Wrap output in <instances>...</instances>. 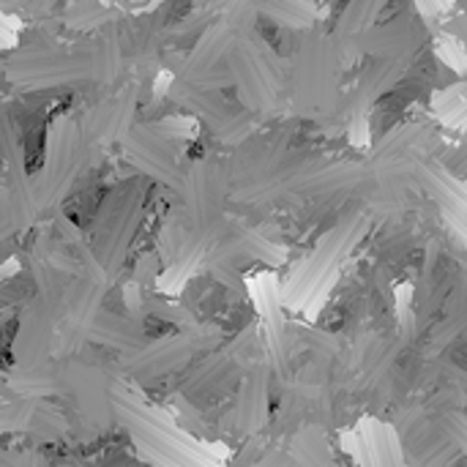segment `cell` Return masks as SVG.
Wrapping results in <instances>:
<instances>
[{
    "instance_id": "obj_14",
    "label": "cell",
    "mask_w": 467,
    "mask_h": 467,
    "mask_svg": "<svg viewBox=\"0 0 467 467\" xmlns=\"http://www.w3.org/2000/svg\"><path fill=\"white\" fill-rule=\"evenodd\" d=\"M5 41H8V36H5V30H3V25H0V47H3Z\"/></svg>"
},
{
    "instance_id": "obj_5",
    "label": "cell",
    "mask_w": 467,
    "mask_h": 467,
    "mask_svg": "<svg viewBox=\"0 0 467 467\" xmlns=\"http://www.w3.org/2000/svg\"><path fill=\"white\" fill-rule=\"evenodd\" d=\"M140 99H142V85L134 79H126V85L118 88L115 93L93 99L77 118L88 148L93 150L101 145L123 142L129 129L137 123L134 115H137Z\"/></svg>"
},
{
    "instance_id": "obj_10",
    "label": "cell",
    "mask_w": 467,
    "mask_h": 467,
    "mask_svg": "<svg viewBox=\"0 0 467 467\" xmlns=\"http://www.w3.org/2000/svg\"><path fill=\"white\" fill-rule=\"evenodd\" d=\"M386 3L389 0H350L345 5V11L339 14V19H337L334 41H350V38H358V36L369 33Z\"/></svg>"
},
{
    "instance_id": "obj_11",
    "label": "cell",
    "mask_w": 467,
    "mask_h": 467,
    "mask_svg": "<svg viewBox=\"0 0 467 467\" xmlns=\"http://www.w3.org/2000/svg\"><path fill=\"white\" fill-rule=\"evenodd\" d=\"M115 19H120L112 8H107L101 0H68L66 11H63V22L71 30L79 33H99L101 27L112 25Z\"/></svg>"
},
{
    "instance_id": "obj_3",
    "label": "cell",
    "mask_w": 467,
    "mask_h": 467,
    "mask_svg": "<svg viewBox=\"0 0 467 467\" xmlns=\"http://www.w3.org/2000/svg\"><path fill=\"white\" fill-rule=\"evenodd\" d=\"M3 79L16 90H47L60 85L85 82V55L82 49L57 47H25L0 63Z\"/></svg>"
},
{
    "instance_id": "obj_8",
    "label": "cell",
    "mask_w": 467,
    "mask_h": 467,
    "mask_svg": "<svg viewBox=\"0 0 467 467\" xmlns=\"http://www.w3.org/2000/svg\"><path fill=\"white\" fill-rule=\"evenodd\" d=\"M85 85L93 88L96 99L115 93L118 88L126 85V49H123V30L120 19L112 25L101 27L85 47Z\"/></svg>"
},
{
    "instance_id": "obj_12",
    "label": "cell",
    "mask_w": 467,
    "mask_h": 467,
    "mask_svg": "<svg viewBox=\"0 0 467 467\" xmlns=\"http://www.w3.org/2000/svg\"><path fill=\"white\" fill-rule=\"evenodd\" d=\"M260 16L282 27H309L315 22V8L309 0H260Z\"/></svg>"
},
{
    "instance_id": "obj_4",
    "label": "cell",
    "mask_w": 467,
    "mask_h": 467,
    "mask_svg": "<svg viewBox=\"0 0 467 467\" xmlns=\"http://www.w3.org/2000/svg\"><path fill=\"white\" fill-rule=\"evenodd\" d=\"M339 49L334 38L312 33L296 52L293 60V104L304 115H317L334 93V68L339 63Z\"/></svg>"
},
{
    "instance_id": "obj_13",
    "label": "cell",
    "mask_w": 467,
    "mask_h": 467,
    "mask_svg": "<svg viewBox=\"0 0 467 467\" xmlns=\"http://www.w3.org/2000/svg\"><path fill=\"white\" fill-rule=\"evenodd\" d=\"M22 3L30 14H49L57 5V0H22Z\"/></svg>"
},
{
    "instance_id": "obj_7",
    "label": "cell",
    "mask_w": 467,
    "mask_h": 467,
    "mask_svg": "<svg viewBox=\"0 0 467 467\" xmlns=\"http://www.w3.org/2000/svg\"><path fill=\"white\" fill-rule=\"evenodd\" d=\"M123 150L129 156V161L148 178L167 183V186H178L183 181L181 172V153H178V142H172L170 137H164L161 131H156L150 123H134L129 129V134L123 137Z\"/></svg>"
},
{
    "instance_id": "obj_2",
    "label": "cell",
    "mask_w": 467,
    "mask_h": 467,
    "mask_svg": "<svg viewBox=\"0 0 467 467\" xmlns=\"http://www.w3.org/2000/svg\"><path fill=\"white\" fill-rule=\"evenodd\" d=\"M88 153L90 148L74 115H57L44 129V159H41L38 178H33L38 205L63 197V192L77 181Z\"/></svg>"
},
{
    "instance_id": "obj_6",
    "label": "cell",
    "mask_w": 467,
    "mask_h": 467,
    "mask_svg": "<svg viewBox=\"0 0 467 467\" xmlns=\"http://www.w3.org/2000/svg\"><path fill=\"white\" fill-rule=\"evenodd\" d=\"M181 192H183L186 219L197 230H208L222 216V208L230 192V167L216 156L197 159L183 172Z\"/></svg>"
},
{
    "instance_id": "obj_9",
    "label": "cell",
    "mask_w": 467,
    "mask_h": 467,
    "mask_svg": "<svg viewBox=\"0 0 467 467\" xmlns=\"http://www.w3.org/2000/svg\"><path fill=\"white\" fill-rule=\"evenodd\" d=\"M405 71H408L405 57H383L380 63H372L356 82V93L350 104L353 118H367V112L378 104V99L400 85Z\"/></svg>"
},
{
    "instance_id": "obj_1",
    "label": "cell",
    "mask_w": 467,
    "mask_h": 467,
    "mask_svg": "<svg viewBox=\"0 0 467 467\" xmlns=\"http://www.w3.org/2000/svg\"><path fill=\"white\" fill-rule=\"evenodd\" d=\"M224 66L230 85H235L238 101L246 112H265L276 104L285 85V68L279 55L257 30L235 36Z\"/></svg>"
}]
</instances>
